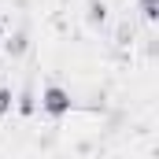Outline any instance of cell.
<instances>
[{
  "mask_svg": "<svg viewBox=\"0 0 159 159\" xmlns=\"http://www.w3.org/2000/svg\"><path fill=\"white\" fill-rule=\"evenodd\" d=\"M70 107H74L70 89H63V85H44V89H41V111H44L48 119H56V122L67 119Z\"/></svg>",
  "mask_w": 159,
  "mask_h": 159,
  "instance_id": "cell-1",
  "label": "cell"
},
{
  "mask_svg": "<svg viewBox=\"0 0 159 159\" xmlns=\"http://www.w3.org/2000/svg\"><path fill=\"white\" fill-rule=\"evenodd\" d=\"M30 52V34L26 30H11L7 37H4V56L7 59H22Z\"/></svg>",
  "mask_w": 159,
  "mask_h": 159,
  "instance_id": "cell-2",
  "label": "cell"
},
{
  "mask_svg": "<svg viewBox=\"0 0 159 159\" xmlns=\"http://www.w3.org/2000/svg\"><path fill=\"white\" fill-rule=\"evenodd\" d=\"M107 22V4L104 0H89V26H104Z\"/></svg>",
  "mask_w": 159,
  "mask_h": 159,
  "instance_id": "cell-3",
  "label": "cell"
},
{
  "mask_svg": "<svg viewBox=\"0 0 159 159\" xmlns=\"http://www.w3.org/2000/svg\"><path fill=\"white\" fill-rule=\"evenodd\" d=\"M11 111H15V93H11V85H0V119Z\"/></svg>",
  "mask_w": 159,
  "mask_h": 159,
  "instance_id": "cell-4",
  "label": "cell"
},
{
  "mask_svg": "<svg viewBox=\"0 0 159 159\" xmlns=\"http://www.w3.org/2000/svg\"><path fill=\"white\" fill-rule=\"evenodd\" d=\"M156 15H159V0H141V19L156 22Z\"/></svg>",
  "mask_w": 159,
  "mask_h": 159,
  "instance_id": "cell-5",
  "label": "cell"
}]
</instances>
